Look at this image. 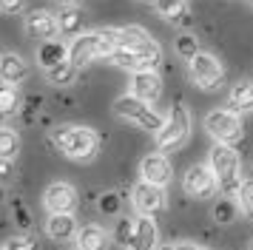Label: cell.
Here are the masks:
<instances>
[{"label": "cell", "mask_w": 253, "mask_h": 250, "mask_svg": "<svg viewBox=\"0 0 253 250\" xmlns=\"http://www.w3.org/2000/svg\"><path fill=\"white\" fill-rule=\"evenodd\" d=\"M182 250H205V248H199V245H182Z\"/></svg>", "instance_id": "39"}, {"label": "cell", "mask_w": 253, "mask_h": 250, "mask_svg": "<svg viewBox=\"0 0 253 250\" xmlns=\"http://www.w3.org/2000/svg\"><path fill=\"white\" fill-rule=\"evenodd\" d=\"M157 14H160L162 20H185L188 0H160L157 3Z\"/></svg>", "instance_id": "27"}, {"label": "cell", "mask_w": 253, "mask_h": 250, "mask_svg": "<svg viewBox=\"0 0 253 250\" xmlns=\"http://www.w3.org/2000/svg\"><path fill=\"white\" fill-rule=\"evenodd\" d=\"M69 60V45L60 43V40H48V43H40L37 45V66L48 71V68L60 66Z\"/></svg>", "instance_id": "17"}, {"label": "cell", "mask_w": 253, "mask_h": 250, "mask_svg": "<svg viewBox=\"0 0 253 250\" xmlns=\"http://www.w3.org/2000/svg\"><path fill=\"white\" fill-rule=\"evenodd\" d=\"M6 250H37V242L29 236H12L6 242Z\"/></svg>", "instance_id": "34"}, {"label": "cell", "mask_w": 253, "mask_h": 250, "mask_svg": "<svg viewBox=\"0 0 253 250\" xmlns=\"http://www.w3.org/2000/svg\"><path fill=\"white\" fill-rule=\"evenodd\" d=\"M205 131L216 139V145H230V148L236 142H242V136H245L242 117L236 111H230V108H216V111L208 114Z\"/></svg>", "instance_id": "7"}, {"label": "cell", "mask_w": 253, "mask_h": 250, "mask_svg": "<svg viewBox=\"0 0 253 250\" xmlns=\"http://www.w3.org/2000/svg\"><path fill=\"white\" fill-rule=\"evenodd\" d=\"M26 9V0H0V11L3 14H20Z\"/></svg>", "instance_id": "35"}, {"label": "cell", "mask_w": 253, "mask_h": 250, "mask_svg": "<svg viewBox=\"0 0 253 250\" xmlns=\"http://www.w3.org/2000/svg\"><path fill=\"white\" fill-rule=\"evenodd\" d=\"M29 77V63L20 54H0V83L6 85H17Z\"/></svg>", "instance_id": "16"}, {"label": "cell", "mask_w": 253, "mask_h": 250, "mask_svg": "<svg viewBox=\"0 0 253 250\" xmlns=\"http://www.w3.org/2000/svg\"><path fill=\"white\" fill-rule=\"evenodd\" d=\"M251 6H253V0H251Z\"/></svg>", "instance_id": "43"}, {"label": "cell", "mask_w": 253, "mask_h": 250, "mask_svg": "<svg viewBox=\"0 0 253 250\" xmlns=\"http://www.w3.org/2000/svg\"><path fill=\"white\" fill-rule=\"evenodd\" d=\"M20 154V134L12 128H0V159L14 162Z\"/></svg>", "instance_id": "24"}, {"label": "cell", "mask_w": 253, "mask_h": 250, "mask_svg": "<svg viewBox=\"0 0 253 250\" xmlns=\"http://www.w3.org/2000/svg\"><path fill=\"white\" fill-rule=\"evenodd\" d=\"M12 210H14L17 227H20V230H29V227H32V216H29V210H26V205L20 202V199H12Z\"/></svg>", "instance_id": "33"}, {"label": "cell", "mask_w": 253, "mask_h": 250, "mask_svg": "<svg viewBox=\"0 0 253 250\" xmlns=\"http://www.w3.org/2000/svg\"><path fill=\"white\" fill-rule=\"evenodd\" d=\"M46 77L51 85H57V88H69L71 83H77V66L71 63V60H66V63H60V66L48 68Z\"/></svg>", "instance_id": "22"}, {"label": "cell", "mask_w": 253, "mask_h": 250, "mask_svg": "<svg viewBox=\"0 0 253 250\" xmlns=\"http://www.w3.org/2000/svg\"><path fill=\"white\" fill-rule=\"evenodd\" d=\"M46 233L51 242H71V239H77V222L71 213H48Z\"/></svg>", "instance_id": "15"}, {"label": "cell", "mask_w": 253, "mask_h": 250, "mask_svg": "<svg viewBox=\"0 0 253 250\" xmlns=\"http://www.w3.org/2000/svg\"><path fill=\"white\" fill-rule=\"evenodd\" d=\"M111 236L100 225H83L77 230V250H108Z\"/></svg>", "instance_id": "18"}, {"label": "cell", "mask_w": 253, "mask_h": 250, "mask_svg": "<svg viewBox=\"0 0 253 250\" xmlns=\"http://www.w3.org/2000/svg\"><path fill=\"white\" fill-rule=\"evenodd\" d=\"M0 199H3V188H0Z\"/></svg>", "instance_id": "41"}, {"label": "cell", "mask_w": 253, "mask_h": 250, "mask_svg": "<svg viewBox=\"0 0 253 250\" xmlns=\"http://www.w3.org/2000/svg\"><path fill=\"white\" fill-rule=\"evenodd\" d=\"M157 250H182V245H157Z\"/></svg>", "instance_id": "37"}, {"label": "cell", "mask_w": 253, "mask_h": 250, "mask_svg": "<svg viewBox=\"0 0 253 250\" xmlns=\"http://www.w3.org/2000/svg\"><path fill=\"white\" fill-rule=\"evenodd\" d=\"M139 173H142V182H148V185H157V188H165L168 182H171V162L165 154H148V157L142 159V165H139Z\"/></svg>", "instance_id": "13"}, {"label": "cell", "mask_w": 253, "mask_h": 250, "mask_svg": "<svg viewBox=\"0 0 253 250\" xmlns=\"http://www.w3.org/2000/svg\"><path fill=\"white\" fill-rule=\"evenodd\" d=\"M12 173H14V162H9V159H0V182L12 179Z\"/></svg>", "instance_id": "36"}, {"label": "cell", "mask_w": 253, "mask_h": 250, "mask_svg": "<svg viewBox=\"0 0 253 250\" xmlns=\"http://www.w3.org/2000/svg\"><path fill=\"white\" fill-rule=\"evenodd\" d=\"M57 23L63 37H80L83 34V11L77 6H63L57 11Z\"/></svg>", "instance_id": "20"}, {"label": "cell", "mask_w": 253, "mask_h": 250, "mask_svg": "<svg viewBox=\"0 0 253 250\" xmlns=\"http://www.w3.org/2000/svg\"><path fill=\"white\" fill-rule=\"evenodd\" d=\"M60 6H77V0H57Z\"/></svg>", "instance_id": "38"}, {"label": "cell", "mask_w": 253, "mask_h": 250, "mask_svg": "<svg viewBox=\"0 0 253 250\" xmlns=\"http://www.w3.org/2000/svg\"><path fill=\"white\" fill-rule=\"evenodd\" d=\"M51 142L63 157L91 159L100 148V136H97V131L85 128V125H60V128L51 131Z\"/></svg>", "instance_id": "2"}, {"label": "cell", "mask_w": 253, "mask_h": 250, "mask_svg": "<svg viewBox=\"0 0 253 250\" xmlns=\"http://www.w3.org/2000/svg\"><path fill=\"white\" fill-rule=\"evenodd\" d=\"M37 114H40V97H26L23 105H20V117H23V123H35Z\"/></svg>", "instance_id": "32"}, {"label": "cell", "mask_w": 253, "mask_h": 250, "mask_svg": "<svg viewBox=\"0 0 253 250\" xmlns=\"http://www.w3.org/2000/svg\"><path fill=\"white\" fill-rule=\"evenodd\" d=\"M251 250H253V242H251Z\"/></svg>", "instance_id": "42"}, {"label": "cell", "mask_w": 253, "mask_h": 250, "mask_svg": "<svg viewBox=\"0 0 253 250\" xmlns=\"http://www.w3.org/2000/svg\"><path fill=\"white\" fill-rule=\"evenodd\" d=\"M20 105H23V97H20L17 85H6V83H0V117L20 114Z\"/></svg>", "instance_id": "23"}, {"label": "cell", "mask_w": 253, "mask_h": 250, "mask_svg": "<svg viewBox=\"0 0 253 250\" xmlns=\"http://www.w3.org/2000/svg\"><path fill=\"white\" fill-rule=\"evenodd\" d=\"M134 225H137V245L134 250H157V225H154V219L148 216H139L134 219Z\"/></svg>", "instance_id": "21"}, {"label": "cell", "mask_w": 253, "mask_h": 250, "mask_svg": "<svg viewBox=\"0 0 253 250\" xmlns=\"http://www.w3.org/2000/svg\"><path fill=\"white\" fill-rule=\"evenodd\" d=\"M239 202L236 199H228V196H222L216 205H213V219H216L219 225H230V222H236L239 219Z\"/></svg>", "instance_id": "25"}, {"label": "cell", "mask_w": 253, "mask_h": 250, "mask_svg": "<svg viewBox=\"0 0 253 250\" xmlns=\"http://www.w3.org/2000/svg\"><path fill=\"white\" fill-rule=\"evenodd\" d=\"M114 66L126 68V71H157V66L162 63V48L157 40H142L137 45H128V48H117L114 54L108 57Z\"/></svg>", "instance_id": "4"}, {"label": "cell", "mask_w": 253, "mask_h": 250, "mask_svg": "<svg viewBox=\"0 0 253 250\" xmlns=\"http://www.w3.org/2000/svg\"><path fill=\"white\" fill-rule=\"evenodd\" d=\"M26 32L29 37H35L40 43H48V40H57L60 37V23L57 14L48 9H35L26 14Z\"/></svg>", "instance_id": "11"}, {"label": "cell", "mask_w": 253, "mask_h": 250, "mask_svg": "<svg viewBox=\"0 0 253 250\" xmlns=\"http://www.w3.org/2000/svg\"><path fill=\"white\" fill-rule=\"evenodd\" d=\"M188 68H191V80L196 83V88H202V91H219L222 83H225L222 63L213 54H208V51H199L196 57H191Z\"/></svg>", "instance_id": "8"}, {"label": "cell", "mask_w": 253, "mask_h": 250, "mask_svg": "<svg viewBox=\"0 0 253 250\" xmlns=\"http://www.w3.org/2000/svg\"><path fill=\"white\" fill-rule=\"evenodd\" d=\"M97 208H100V213H105V216H120V210H123V196H120V193H114V191L100 193Z\"/></svg>", "instance_id": "30"}, {"label": "cell", "mask_w": 253, "mask_h": 250, "mask_svg": "<svg viewBox=\"0 0 253 250\" xmlns=\"http://www.w3.org/2000/svg\"><path fill=\"white\" fill-rule=\"evenodd\" d=\"M43 205H46L48 213H74V208L80 205V199H77V191L71 188L69 182H54L43 193Z\"/></svg>", "instance_id": "12"}, {"label": "cell", "mask_w": 253, "mask_h": 250, "mask_svg": "<svg viewBox=\"0 0 253 250\" xmlns=\"http://www.w3.org/2000/svg\"><path fill=\"white\" fill-rule=\"evenodd\" d=\"M114 242L120 245V248L134 250V245H137V225H134V219H120V222H117Z\"/></svg>", "instance_id": "26"}, {"label": "cell", "mask_w": 253, "mask_h": 250, "mask_svg": "<svg viewBox=\"0 0 253 250\" xmlns=\"http://www.w3.org/2000/svg\"><path fill=\"white\" fill-rule=\"evenodd\" d=\"M208 168L213 170L222 196H228V199H236V196H239L242 162H239V154H236L233 148L230 145H213L211 148V162H208Z\"/></svg>", "instance_id": "3"}, {"label": "cell", "mask_w": 253, "mask_h": 250, "mask_svg": "<svg viewBox=\"0 0 253 250\" xmlns=\"http://www.w3.org/2000/svg\"><path fill=\"white\" fill-rule=\"evenodd\" d=\"M230 111L236 114H253V83L251 80H239L228 94Z\"/></svg>", "instance_id": "19"}, {"label": "cell", "mask_w": 253, "mask_h": 250, "mask_svg": "<svg viewBox=\"0 0 253 250\" xmlns=\"http://www.w3.org/2000/svg\"><path fill=\"white\" fill-rule=\"evenodd\" d=\"M151 34L142 29V26H126V29H120V45L117 48H128V45H137L142 40H148Z\"/></svg>", "instance_id": "29"}, {"label": "cell", "mask_w": 253, "mask_h": 250, "mask_svg": "<svg viewBox=\"0 0 253 250\" xmlns=\"http://www.w3.org/2000/svg\"><path fill=\"white\" fill-rule=\"evenodd\" d=\"M131 94L142 102H157L162 94V77L157 71H137L131 80Z\"/></svg>", "instance_id": "14"}, {"label": "cell", "mask_w": 253, "mask_h": 250, "mask_svg": "<svg viewBox=\"0 0 253 250\" xmlns=\"http://www.w3.org/2000/svg\"><path fill=\"white\" fill-rule=\"evenodd\" d=\"M131 202L137 208L139 216H160L165 210V188H157V185H148V182H139L134 193H131Z\"/></svg>", "instance_id": "10"}, {"label": "cell", "mask_w": 253, "mask_h": 250, "mask_svg": "<svg viewBox=\"0 0 253 250\" xmlns=\"http://www.w3.org/2000/svg\"><path fill=\"white\" fill-rule=\"evenodd\" d=\"M182 191L191 196V199H211L213 193L219 191L216 176L208 165H191L188 173L182 176Z\"/></svg>", "instance_id": "9"}, {"label": "cell", "mask_w": 253, "mask_h": 250, "mask_svg": "<svg viewBox=\"0 0 253 250\" xmlns=\"http://www.w3.org/2000/svg\"><path fill=\"white\" fill-rule=\"evenodd\" d=\"M176 54L185 57V60H191V57L199 54V45H196L194 34H179V37H176Z\"/></svg>", "instance_id": "31"}, {"label": "cell", "mask_w": 253, "mask_h": 250, "mask_svg": "<svg viewBox=\"0 0 253 250\" xmlns=\"http://www.w3.org/2000/svg\"><path fill=\"white\" fill-rule=\"evenodd\" d=\"M139 3H145V6H157L160 0H139Z\"/></svg>", "instance_id": "40"}, {"label": "cell", "mask_w": 253, "mask_h": 250, "mask_svg": "<svg viewBox=\"0 0 253 250\" xmlns=\"http://www.w3.org/2000/svg\"><path fill=\"white\" fill-rule=\"evenodd\" d=\"M114 114L120 117V120L137 123L139 128H142V131H148V134H160L162 125H165V117L154 111L148 102L137 100L134 94H123V97L114 102Z\"/></svg>", "instance_id": "5"}, {"label": "cell", "mask_w": 253, "mask_h": 250, "mask_svg": "<svg viewBox=\"0 0 253 250\" xmlns=\"http://www.w3.org/2000/svg\"><path fill=\"white\" fill-rule=\"evenodd\" d=\"M191 136V114L185 105H171V111L165 117V125L157 134V148L160 154H168V151H176L182 148Z\"/></svg>", "instance_id": "6"}, {"label": "cell", "mask_w": 253, "mask_h": 250, "mask_svg": "<svg viewBox=\"0 0 253 250\" xmlns=\"http://www.w3.org/2000/svg\"><path fill=\"white\" fill-rule=\"evenodd\" d=\"M236 202H239L242 213H248L253 219V168L242 176V188H239V196H236Z\"/></svg>", "instance_id": "28"}, {"label": "cell", "mask_w": 253, "mask_h": 250, "mask_svg": "<svg viewBox=\"0 0 253 250\" xmlns=\"http://www.w3.org/2000/svg\"><path fill=\"white\" fill-rule=\"evenodd\" d=\"M0 250H6V248H0Z\"/></svg>", "instance_id": "44"}, {"label": "cell", "mask_w": 253, "mask_h": 250, "mask_svg": "<svg viewBox=\"0 0 253 250\" xmlns=\"http://www.w3.org/2000/svg\"><path fill=\"white\" fill-rule=\"evenodd\" d=\"M120 45V29H97V32L80 34L69 45V60L74 66H88L100 57H111Z\"/></svg>", "instance_id": "1"}]
</instances>
